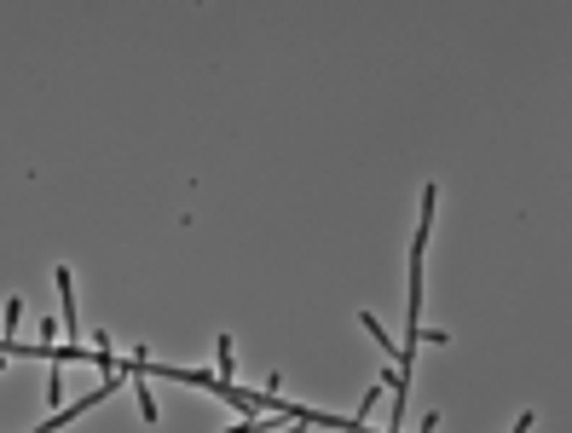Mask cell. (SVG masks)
<instances>
[{"label":"cell","mask_w":572,"mask_h":433,"mask_svg":"<svg viewBox=\"0 0 572 433\" xmlns=\"http://www.w3.org/2000/svg\"><path fill=\"white\" fill-rule=\"evenodd\" d=\"M225 433H266V422H260V416H243V422H232Z\"/></svg>","instance_id":"6da1fadb"}]
</instances>
